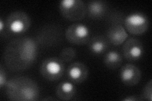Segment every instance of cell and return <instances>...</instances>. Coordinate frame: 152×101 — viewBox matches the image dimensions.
<instances>
[{
	"instance_id": "1",
	"label": "cell",
	"mask_w": 152,
	"mask_h": 101,
	"mask_svg": "<svg viewBox=\"0 0 152 101\" xmlns=\"http://www.w3.org/2000/svg\"><path fill=\"white\" fill-rule=\"evenodd\" d=\"M38 54V44L31 37H20L8 43L4 52L3 59L7 68L12 71H21L34 64Z\"/></svg>"
},
{
	"instance_id": "2",
	"label": "cell",
	"mask_w": 152,
	"mask_h": 101,
	"mask_svg": "<svg viewBox=\"0 0 152 101\" xmlns=\"http://www.w3.org/2000/svg\"><path fill=\"white\" fill-rule=\"evenodd\" d=\"M6 94L8 99L14 101H34L39 97L37 83L27 76H15L6 84Z\"/></svg>"
},
{
	"instance_id": "3",
	"label": "cell",
	"mask_w": 152,
	"mask_h": 101,
	"mask_svg": "<svg viewBox=\"0 0 152 101\" xmlns=\"http://www.w3.org/2000/svg\"><path fill=\"white\" fill-rule=\"evenodd\" d=\"M60 13L72 22L83 20L87 13V7L82 0H62L59 3Z\"/></svg>"
},
{
	"instance_id": "4",
	"label": "cell",
	"mask_w": 152,
	"mask_h": 101,
	"mask_svg": "<svg viewBox=\"0 0 152 101\" xmlns=\"http://www.w3.org/2000/svg\"><path fill=\"white\" fill-rule=\"evenodd\" d=\"M6 28L12 34H22L29 28L31 20L27 14L23 11H15L8 16Z\"/></svg>"
},
{
	"instance_id": "5",
	"label": "cell",
	"mask_w": 152,
	"mask_h": 101,
	"mask_svg": "<svg viewBox=\"0 0 152 101\" xmlns=\"http://www.w3.org/2000/svg\"><path fill=\"white\" fill-rule=\"evenodd\" d=\"M61 27L56 24H48L38 31L36 41L38 46L50 47L58 44L61 39Z\"/></svg>"
},
{
	"instance_id": "6",
	"label": "cell",
	"mask_w": 152,
	"mask_h": 101,
	"mask_svg": "<svg viewBox=\"0 0 152 101\" xmlns=\"http://www.w3.org/2000/svg\"><path fill=\"white\" fill-rule=\"evenodd\" d=\"M64 71V62L55 57L45 59L40 66L42 76L46 80L52 81L59 80L63 76Z\"/></svg>"
},
{
	"instance_id": "7",
	"label": "cell",
	"mask_w": 152,
	"mask_h": 101,
	"mask_svg": "<svg viewBox=\"0 0 152 101\" xmlns=\"http://www.w3.org/2000/svg\"><path fill=\"white\" fill-rule=\"evenodd\" d=\"M124 23L126 30L131 34L141 35L148 30L149 27V19L146 15L141 12H134L128 15Z\"/></svg>"
},
{
	"instance_id": "8",
	"label": "cell",
	"mask_w": 152,
	"mask_h": 101,
	"mask_svg": "<svg viewBox=\"0 0 152 101\" xmlns=\"http://www.w3.org/2000/svg\"><path fill=\"white\" fill-rule=\"evenodd\" d=\"M65 37L72 44L82 45L89 41L90 31L84 24L74 23L66 28Z\"/></svg>"
},
{
	"instance_id": "9",
	"label": "cell",
	"mask_w": 152,
	"mask_h": 101,
	"mask_svg": "<svg viewBox=\"0 0 152 101\" xmlns=\"http://www.w3.org/2000/svg\"><path fill=\"white\" fill-rule=\"evenodd\" d=\"M124 43L123 54L126 59L134 61L141 58L144 53V47L139 39L131 37Z\"/></svg>"
},
{
	"instance_id": "10",
	"label": "cell",
	"mask_w": 152,
	"mask_h": 101,
	"mask_svg": "<svg viewBox=\"0 0 152 101\" xmlns=\"http://www.w3.org/2000/svg\"><path fill=\"white\" fill-rule=\"evenodd\" d=\"M119 76L123 84L127 86H134L140 82L141 73L136 66L129 63L122 67Z\"/></svg>"
},
{
	"instance_id": "11",
	"label": "cell",
	"mask_w": 152,
	"mask_h": 101,
	"mask_svg": "<svg viewBox=\"0 0 152 101\" xmlns=\"http://www.w3.org/2000/svg\"><path fill=\"white\" fill-rule=\"evenodd\" d=\"M66 75L72 83L81 84L88 78V69L83 62H75L69 66Z\"/></svg>"
},
{
	"instance_id": "12",
	"label": "cell",
	"mask_w": 152,
	"mask_h": 101,
	"mask_svg": "<svg viewBox=\"0 0 152 101\" xmlns=\"http://www.w3.org/2000/svg\"><path fill=\"white\" fill-rule=\"evenodd\" d=\"M108 40L114 46L123 44L128 37V33L125 27L121 23H115L112 25L107 32Z\"/></svg>"
},
{
	"instance_id": "13",
	"label": "cell",
	"mask_w": 152,
	"mask_h": 101,
	"mask_svg": "<svg viewBox=\"0 0 152 101\" xmlns=\"http://www.w3.org/2000/svg\"><path fill=\"white\" fill-rule=\"evenodd\" d=\"M86 7L88 16L93 19L103 18L108 11L107 3L100 0L89 1Z\"/></svg>"
},
{
	"instance_id": "14",
	"label": "cell",
	"mask_w": 152,
	"mask_h": 101,
	"mask_svg": "<svg viewBox=\"0 0 152 101\" xmlns=\"http://www.w3.org/2000/svg\"><path fill=\"white\" fill-rule=\"evenodd\" d=\"M76 91L77 89L72 81H64L56 86V95L60 100H69L74 97Z\"/></svg>"
},
{
	"instance_id": "15",
	"label": "cell",
	"mask_w": 152,
	"mask_h": 101,
	"mask_svg": "<svg viewBox=\"0 0 152 101\" xmlns=\"http://www.w3.org/2000/svg\"><path fill=\"white\" fill-rule=\"evenodd\" d=\"M108 42L102 36H95L88 41L89 49L94 54H101L108 48Z\"/></svg>"
},
{
	"instance_id": "16",
	"label": "cell",
	"mask_w": 152,
	"mask_h": 101,
	"mask_svg": "<svg viewBox=\"0 0 152 101\" xmlns=\"http://www.w3.org/2000/svg\"><path fill=\"white\" fill-rule=\"evenodd\" d=\"M103 62L109 68H118L122 63V57L118 51H110L104 56Z\"/></svg>"
},
{
	"instance_id": "17",
	"label": "cell",
	"mask_w": 152,
	"mask_h": 101,
	"mask_svg": "<svg viewBox=\"0 0 152 101\" xmlns=\"http://www.w3.org/2000/svg\"><path fill=\"white\" fill-rule=\"evenodd\" d=\"M77 52L74 48L71 47H65L60 53V59L64 62H69L72 61L76 56Z\"/></svg>"
},
{
	"instance_id": "18",
	"label": "cell",
	"mask_w": 152,
	"mask_h": 101,
	"mask_svg": "<svg viewBox=\"0 0 152 101\" xmlns=\"http://www.w3.org/2000/svg\"><path fill=\"white\" fill-rule=\"evenodd\" d=\"M141 98L142 100H146L148 101L152 100V80L150 79L148 82L146 84L142 90Z\"/></svg>"
},
{
	"instance_id": "19",
	"label": "cell",
	"mask_w": 152,
	"mask_h": 101,
	"mask_svg": "<svg viewBox=\"0 0 152 101\" xmlns=\"http://www.w3.org/2000/svg\"><path fill=\"white\" fill-rule=\"evenodd\" d=\"M7 81L6 71H4L3 66L1 65V67H0V88L3 89L4 86H5Z\"/></svg>"
},
{
	"instance_id": "20",
	"label": "cell",
	"mask_w": 152,
	"mask_h": 101,
	"mask_svg": "<svg viewBox=\"0 0 152 101\" xmlns=\"http://www.w3.org/2000/svg\"><path fill=\"white\" fill-rule=\"evenodd\" d=\"M123 101H141L142 100L141 97L137 95H128L122 99Z\"/></svg>"
},
{
	"instance_id": "21",
	"label": "cell",
	"mask_w": 152,
	"mask_h": 101,
	"mask_svg": "<svg viewBox=\"0 0 152 101\" xmlns=\"http://www.w3.org/2000/svg\"><path fill=\"white\" fill-rule=\"evenodd\" d=\"M5 27H6L5 22H4L2 18H0V32H1V33H3L4 28H5Z\"/></svg>"
},
{
	"instance_id": "22",
	"label": "cell",
	"mask_w": 152,
	"mask_h": 101,
	"mask_svg": "<svg viewBox=\"0 0 152 101\" xmlns=\"http://www.w3.org/2000/svg\"><path fill=\"white\" fill-rule=\"evenodd\" d=\"M42 100H56V99L55 98H53V97H51L45 98Z\"/></svg>"
}]
</instances>
